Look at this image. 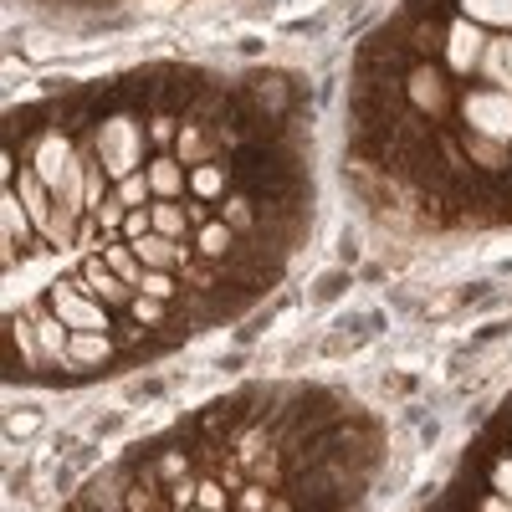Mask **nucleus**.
Listing matches in <instances>:
<instances>
[{
  "mask_svg": "<svg viewBox=\"0 0 512 512\" xmlns=\"http://www.w3.org/2000/svg\"><path fill=\"white\" fill-rule=\"evenodd\" d=\"M144 175H149V185H154V195H159V200H180V195H185L180 159H154V164L144 169Z\"/></svg>",
  "mask_w": 512,
  "mask_h": 512,
  "instance_id": "nucleus-10",
  "label": "nucleus"
},
{
  "mask_svg": "<svg viewBox=\"0 0 512 512\" xmlns=\"http://www.w3.org/2000/svg\"><path fill=\"white\" fill-rule=\"evenodd\" d=\"M466 154H472L477 164H487V175H497V169H507V144H497V139L466 134Z\"/></svg>",
  "mask_w": 512,
  "mask_h": 512,
  "instance_id": "nucleus-13",
  "label": "nucleus"
},
{
  "mask_svg": "<svg viewBox=\"0 0 512 512\" xmlns=\"http://www.w3.org/2000/svg\"><path fill=\"white\" fill-rule=\"evenodd\" d=\"M482 77L492 82V88H512V36L492 41V47L482 52Z\"/></svg>",
  "mask_w": 512,
  "mask_h": 512,
  "instance_id": "nucleus-9",
  "label": "nucleus"
},
{
  "mask_svg": "<svg viewBox=\"0 0 512 512\" xmlns=\"http://www.w3.org/2000/svg\"><path fill=\"white\" fill-rule=\"evenodd\" d=\"M93 149H98V159H103V169L113 180H128L139 169L144 149H149V123H139L134 113H113V118L98 123Z\"/></svg>",
  "mask_w": 512,
  "mask_h": 512,
  "instance_id": "nucleus-1",
  "label": "nucleus"
},
{
  "mask_svg": "<svg viewBox=\"0 0 512 512\" xmlns=\"http://www.w3.org/2000/svg\"><path fill=\"white\" fill-rule=\"evenodd\" d=\"M461 11L477 26H507L512 31V0H461Z\"/></svg>",
  "mask_w": 512,
  "mask_h": 512,
  "instance_id": "nucleus-11",
  "label": "nucleus"
},
{
  "mask_svg": "<svg viewBox=\"0 0 512 512\" xmlns=\"http://www.w3.org/2000/svg\"><path fill=\"white\" fill-rule=\"evenodd\" d=\"M113 359V338L108 333H72L67 338V354H62V369H98Z\"/></svg>",
  "mask_w": 512,
  "mask_h": 512,
  "instance_id": "nucleus-6",
  "label": "nucleus"
},
{
  "mask_svg": "<svg viewBox=\"0 0 512 512\" xmlns=\"http://www.w3.org/2000/svg\"><path fill=\"white\" fill-rule=\"evenodd\" d=\"M77 164H82V154L72 149V139H67V134H57V128H52V134H41V139L31 144V169H36V175L47 180L52 190L72 175Z\"/></svg>",
  "mask_w": 512,
  "mask_h": 512,
  "instance_id": "nucleus-4",
  "label": "nucleus"
},
{
  "mask_svg": "<svg viewBox=\"0 0 512 512\" xmlns=\"http://www.w3.org/2000/svg\"><path fill=\"white\" fill-rule=\"evenodd\" d=\"M405 88H410V103L420 113H446V103H451V88H446V77L436 67H415Z\"/></svg>",
  "mask_w": 512,
  "mask_h": 512,
  "instance_id": "nucleus-7",
  "label": "nucleus"
},
{
  "mask_svg": "<svg viewBox=\"0 0 512 512\" xmlns=\"http://www.w3.org/2000/svg\"><path fill=\"white\" fill-rule=\"evenodd\" d=\"M461 118H466V134H482V139L507 144L512 139V88H477V93H466Z\"/></svg>",
  "mask_w": 512,
  "mask_h": 512,
  "instance_id": "nucleus-2",
  "label": "nucleus"
},
{
  "mask_svg": "<svg viewBox=\"0 0 512 512\" xmlns=\"http://www.w3.org/2000/svg\"><path fill=\"white\" fill-rule=\"evenodd\" d=\"M492 482H497L502 497H512V456H502V461L492 466Z\"/></svg>",
  "mask_w": 512,
  "mask_h": 512,
  "instance_id": "nucleus-15",
  "label": "nucleus"
},
{
  "mask_svg": "<svg viewBox=\"0 0 512 512\" xmlns=\"http://www.w3.org/2000/svg\"><path fill=\"white\" fill-rule=\"evenodd\" d=\"M190 195L195 200H221V195H231V169L216 159V164H200L195 175H190Z\"/></svg>",
  "mask_w": 512,
  "mask_h": 512,
  "instance_id": "nucleus-8",
  "label": "nucleus"
},
{
  "mask_svg": "<svg viewBox=\"0 0 512 512\" xmlns=\"http://www.w3.org/2000/svg\"><path fill=\"white\" fill-rule=\"evenodd\" d=\"M195 226V210H180L175 200H164V205H154V231L159 236H169V241H180L185 231Z\"/></svg>",
  "mask_w": 512,
  "mask_h": 512,
  "instance_id": "nucleus-12",
  "label": "nucleus"
},
{
  "mask_svg": "<svg viewBox=\"0 0 512 512\" xmlns=\"http://www.w3.org/2000/svg\"><path fill=\"white\" fill-rule=\"evenodd\" d=\"M487 512H512V497H497V502H487Z\"/></svg>",
  "mask_w": 512,
  "mask_h": 512,
  "instance_id": "nucleus-16",
  "label": "nucleus"
},
{
  "mask_svg": "<svg viewBox=\"0 0 512 512\" xmlns=\"http://www.w3.org/2000/svg\"><path fill=\"white\" fill-rule=\"evenodd\" d=\"M144 195H154L149 175H128V180H118V205H123V210H128V205H144Z\"/></svg>",
  "mask_w": 512,
  "mask_h": 512,
  "instance_id": "nucleus-14",
  "label": "nucleus"
},
{
  "mask_svg": "<svg viewBox=\"0 0 512 512\" xmlns=\"http://www.w3.org/2000/svg\"><path fill=\"white\" fill-rule=\"evenodd\" d=\"M482 52H487V41H482V26L477 21H451V31H446V67L451 72H472V67H482Z\"/></svg>",
  "mask_w": 512,
  "mask_h": 512,
  "instance_id": "nucleus-5",
  "label": "nucleus"
},
{
  "mask_svg": "<svg viewBox=\"0 0 512 512\" xmlns=\"http://www.w3.org/2000/svg\"><path fill=\"white\" fill-rule=\"evenodd\" d=\"M52 313L72 328V333H108V313L98 303H88V292L72 287V282H57L52 287Z\"/></svg>",
  "mask_w": 512,
  "mask_h": 512,
  "instance_id": "nucleus-3",
  "label": "nucleus"
}]
</instances>
